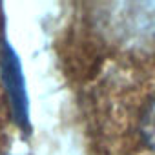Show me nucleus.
<instances>
[{
	"mask_svg": "<svg viewBox=\"0 0 155 155\" xmlns=\"http://www.w3.org/2000/svg\"><path fill=\"white\" fill-rule=\"evenodd\" d=\"M82 115L95 155H155V49L108 58L86 88Z\"/></svg>",
	"mask_w": 155,
	"mask_h": 155,
	"instance_id": "f257e3e1",
	"label": "nucleus"
}]
</instances>
